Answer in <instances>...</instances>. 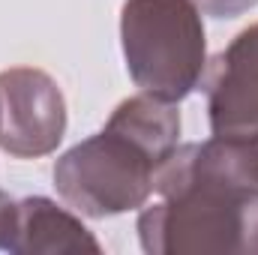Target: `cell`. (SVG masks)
Listing matches in <instances>:
<instances>
[{
  "label": "cell",
  "instance_id": "6da1fadb",
  "mask_svg": "<svg viewBox=\"0 0 258 255\" xmlns=\"http://www.w3.org/2000/svg\"><path fill=\"white\" fill-rule=\"evenodd\" d=\"M120 45L135 87L162 102H183L207 69V36L195 0H126Z\"/></svg>",
  "mask_w": 258,
  "mask_h": 255
},
{
  "label": "cell",
  "instance_id": "7a4b0ae2",
  "mask_svg": "<svg viewBox=\"0 0 258 255\" xmlns=\"http://www.w3.org/2000/svg\"><path fill=\"white\" fill-rule=\"evenodd\" d=\"M147 255H258V186L186 189L138 213Z\"/></svg>",
  "mask_w": 258,
  "mask_h": 255
},
{
  "label": "cell",
  "instance_id": "3957f363",
  "mask_svg": "<svg viewBox=\"0 0 258 255\" xmlns=\"http://www.w3.org/2000/svg\"><path fill=\"white\" fill-rule=\"evenodd\" d=\"M156 162L120 132L102 129L54 162V189L72 210L90 219H108L141 210L153 195Z\"/></svg>",
  "mask_w": 258,
  "mask_h": 255
},
{
  "label": "cell",
  "instance_id": "277c9868",
  "mask_svg": "<svg viewBox=\"0 0 258 255\" xmlns=\"http://www.w3.org/2000/svg\"><path fill=\"white\" fill-rule=\"evenodd\" d=\"M66 99L60 84L36 66L0 72V150L39 159L57 150L66 135Z\"/></svg>",
  "mask_w": 258,
  "mask_h": 255
},
{
  "label": "cell",
  "instance_id": "5b68a950",
  "mask_svg": "<svg viewBox=\"0 0 258 255\" xmlns=\"http://www.w3.org/2000/svg\"><path fill=\"white\" fill-rule=\"evenodd\" d=\"M213 135L258 141V21L243 27L204 69Z\"/></svg>",
  "mask_w": 258,
  "mask_h": 255
},
{
  "label": "cell",
  "instance_id": "8992f818",
  "mask_svg": "<svg viewBox=\"0 0 258 255\" xmlns=\"http://www.w3.org/2000/svg\"><path fill=\"white\" fill-rule=\"evenodd\" d=\"M258 186V141L213 135L177 144L153 171V192L171 198L186 189H249Z\"/></svg>",
  "mask_w": 258,
  "mask_h": 255
},
{
  "label": "cell",
  "instance_id": "52a82bcc",
  "mask_svg": "<svg viewBox=\"0 0 258 255\" xmlns=\"http://www.w3.org/2000/svg\"><path fill=\"white\" fill-rule=\"evenodd\" d=\"M12 255H57V252H102L93 231L66 207L45 195H27L18 201V228Z\"/></svg>",
  "mask_w": 258,
  "mask_h": 255
},
{
  "label": "cell",
  "instance_id": "ba28073f",
  "mask_svg": "<svg viewBox=\"0 0 258 255\" xmlns=\"http://www.w3.org/2000/svg\"><path fill=\"white\" fill-rule=\"evenodd\" d=\"M105 129L120 132L159 165L180 144V111L177 102H162L150 93H138L111 111Z\"/></svg>",
  "mask_w": 258,
  "mask_h": 255
},
{
  "label": "cell",
  "instance_id": "9c48e42d",
  "mask_svg": "<svg viewBox=\"0 0 258 255\" xmlns=\"http://www.w3.org/2000/svg\"><path fill=\"white\" fill-rule=\"evenodd\" d=\"M15 228H18V201L0 189V249L3 252H9Z\"/></svg>",
  "mask_w": 258,
  "mask_h": 255
},
{
  "label": "cell",
  "instance_id": "30bf717a",
  "mask_svg": "<svg viewBox=\"0 0 258 255\" xmlns=\"http://www.w3.org/2000/svg\"><path fill=\"white\" fill-rule=\"evenodd\" d=\"M201 15H210V18H237L243 12H249L258 0H195Z\"/></svg>",
  "mask_w": 258,
  "mask_h": 255
}]
</instances>
